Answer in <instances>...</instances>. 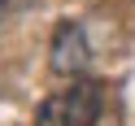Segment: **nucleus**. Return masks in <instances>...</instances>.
Masks as SVG:
<instances>
[{
  "label": "nucleus",
  "instance_id": "obj_1",
  "mask_svg": "<svg viewBox=\"0 0 135 126\" xmlns=\"http://www.w3.org/2000/svg\"><path fill=\"white\" fill-rule=\"evenodd\" d=\"M100 117V87L96 83H74L61 96H48L39 104L35 126H96Z\"/></svg>",
  "mask_w": 135,
  "mask_h": 126
},
{
  "label": "nucleus",
  "instance_id": "obj_2",
  "mask_svg": "<svg viewBox=\"0 0 135 126\" xmlns=\"http://www.w3.org/2000/svg\"><path fill=\"white\" fill-rule=\"evenodd\" d=\"M48 65H52L57 78H83V70L91 65V44H87V35H83L79 22H61V26L52 31Z\"/></svg>",
  "mask_w": 135,
  "mask_h": 126
},
{
  "label": "nucleus",
  "instance_id": "obj_3",
  "mask_svg": "<svg viewBox=\"0 0 135 126\" xmlns=\"http://www.w3.org/2000/svg\"><path fill=\"white\" fill-rule=\"evenodd\" d=\"M4 9H9V0H0V13H4Z\"/></svg>",
  "mask_w": 135,
  "mask_h": 126
}]
</instances>
